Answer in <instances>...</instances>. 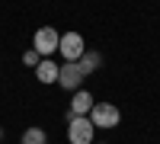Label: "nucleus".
Masks as SVG:
<instances>
[{
	"mask_svg": "<svg viewBox=\"0 0 160 144\" xmlns=\"http://www.w3.org/2000/svg\"><path fill=\"white\" fill-rule=\"evenodd\" d=\"M58 51H61L64 61H80V55L87 51V42H83V35H80V32H64Z\"/></svg>",
	"mask_w": 160,
	"mask_h": 144,
	"instance_id": "obj_5",
	"label": "nucleus"
},
{
	"mask_svg": "<svg viewBox=\"0 0 160 144\" xmlns=\"http://www.w3.org/2000/svg\"><path fill=\"white\" fill-rule=\"evenodd\" d=\"M93 135H96V125L87 115H71L68 119V141L71 144H93Z\"/></svg>",
	"mask_w": 160,
	"mask_h": 144,
	"instance_id": "obj_1",
	"label": "nucleus"
},
{
	"mask_svg": "<svg viewBox=\"0 0 160 144\" xmlns=\"http://www.w3.org/2000/svg\"><path fill=\"white\" fill-rule=\"evenodd\" d=\"M83 80H87V74H83V67H80L77 61H64L61 67H58V87L68 90V93L80 90V83H83Z\"/></svg>",
	"mask_w": 160,
	"mask_h": 144,
	"instance_id": "obj_4",
	"label": "nucleus"
},
{
	"mask_svg": "<svg viewBox=\"0 0 160 144\" xmlns=\"http://www.w3.org/2000/svg\"><path fill=\"white\" fill-rule=\"evenodd\" d=\"M58 67H61V64H55L51 58H42V61H38V67H35L38 83H58Z\"/></svg>",
	"mask_w": 160,
	"mask_h": 144,
	"instance_id": "obj_7",
	"label": "nucleus"
},
{
	"mask_svg": "<svg viewBox=\"0 0 160 144\" xmlns=\"http://www.w3.org/2000/svg\"><path fill=\"white\" fill-rule=\"evenodd\" d=\"M93 93L90 90H74V99H71V112L74 115H90V109H93Z\"/></svg>",
	"mask_w": 160,
	"mask_h": 144,
	"instance_id": "obj_6",
	"label": "nucleus"
},
{
	"mask_svg": "<svg viewBox=\"0 0 160 144\" xmlns=\"http://www.w3.org/2000/svg\"><path fill=\"white\" fill-rule=\"evenodd\" d=\"M0 144H3V128H0Z\"/></svg>",
	"mask_w": 160,
	"mask_h": 144,
	"instance_id": "obj_11",
	"label": "nucleus"
},
{
	"mask_svg": "<svg viewBox=\"0 0 160 144\" xmlns=\"http://www.w3.org/2000/svg\"><path fill=\"white\" fill-rule=\"evenodd\" d=\"M19 144H48V135H45V128H26Z\"/></svg>",
	"mask_w": 160,
	"mask_h": 144,
	"instance_id": "obj_9",
	"label": "nucleus"
},
{
	"mask_svg": "<svg viewBox=\"0 0 160 144\" xmlns=\"http://www.w3.org/2000/svg\"><path fill=\"white\" fill-rule=\"evenodd\" d=\"M58 45H61V32H58V29H51V26L35 29V35H32V48H35L42 58H51V55L58 51Z\"/></svg>",
	"mask_w": 160,
	"mask_h": 144,
	"instance_id": "obj_3",
	"label": "nucleus"
},
{
	"mask_svg": "<svg viewBox=\"0 0 160 144\" xmlns=\"http://www.w3.org/2000/svg\"><path fill=\"white\" fill-rule=\"evenodd\" d=\"M38 61H42V55H38L35 48H26L22 51V64H26V67H38Z\"/></svg>",
	"mask_w": 160,
	"mask_h": 144,
	"instance_id": "obj_10",
	"label": "nucleus"
},
{
	"mask_svg": "<svg viewBox=\"0 0 160 144\" xmlns=\"http://www.w3.org/2000/svg\"><path fill=\"white\" fill-rule=\"evenodd\" d=\"M77 64H80V67H83V74L90 77V74H96V71L102 67V55H99V51H90V48H87L83 55H80V61H77Z\"/></svg>",
	"mask_w": 160,
	"mask_h": 144,
	"instance_id": "obj_8",
	"label": "nucleus"
},
{
	"mask_svg": "<svg viewBox=\"0 0 160 144\" xmlns=\"http://www.w3.org/2000/svg\"><path fill=\"white\" fill-rule=\"evenodd\" d=\"M87 119L96 128H115L118 122H122V112H118V106H112V102H93V109H90Z\"/></svg>",
	"mask_w": 160,
	"mask_h": 144,
	"instance_id": "obj_2",
	"label": "nucleus"
}]
</instances>
